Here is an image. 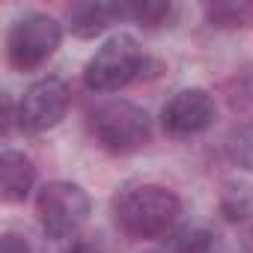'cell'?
<instances>
[{
  "instance_id": "8992f818",
  "label": "cell",
  "mask_w": 253,
  "mask_h": 253,
  "mask_svg": "<svg viewBox=\"0 0 253 253\" xmlns=\"http://www.w3.org/2000/svg\"><path fill=\"white\" fill-rule=\"evenodd\" d=\"M69 110V86L60 78L33 81L18 101V125L30 134H42L66 116Z\"/></svg>"
},
{
  "instance_id": "6da1fadb",
  "label": "cell",
  "mask_w": 253,
  "mask_h": 253,
  "mask_svg": "<svg viewBox=\"0 0 253 253\" xmlns=\"http://www.w3.org/2000/svg\"><path fill=\"white\" fill-rule=\"evenodd\" d=\"M182 214V200L161 185H134L122 188L113 197V220L116 226L140 241L161 238L173 229Z\"/></svg>"
},
{
  "instance_id": "3957f363",
  "label": "cell",
  "mask_w": 253,
  "mask_h": 253,
  "mask_svg": "<svg viewBox=\"0 0 253 253\" xmlns=\"http://www.w3.org/2000/svg\"><path fill=\"white\" fill-rule=\"evenodd\" d=\"M146 54L140 42L128 33H116L110 36L86 63L84 69V84L92 92H116L122 86H128L143 75Z\"/></svg>"
},
{
  "instance_id": "9a60e30c",
  "label": "cell",
  "mask_w": 253,
  "mask_h": 253,
  "mask_svg": "<svg viewBox=\"0 0 253 253\" xmlns=\"http://www.w3.org/2000/svg\"><path fill=\"white\" fill-rule=\"evenodd\" d=\"M0 253H33L27 238H21L18 232H6L3 238H0Z\"/></svg>"
},
{
  "instance_id": "30bf717a",
  "label": "cell",
  "mask_w": 253,
  "mask_h": 253,
  "mask_svg": "<svg viewBox=\"0 0 253 253\" xmlns=\"http://www.w3.org/2000/svg\"><path fill=\"white\" fill-rule=\"evenodd\" d=\"M206 21L217 30H238L253 24V3L250 0H214L206 3Z\"/></svg>"
},
{
  "instance_id": "9c48e42d",
  "label": "cell",
  "mask_w": 253,
  "mask_h": 253,
  "mask_svg": "<svg viewBox=\"0 0 253 253\" xmlns=\"http://www.w3.org/2000/svg\"><path fill=\"white\" fill-rule=\"evenodd\" d=\"M125 18V3H78L69 9V27L78 39H95Z\"/></svg>"
},
{
  "instance_id": "4fadbf2b",
  "label": "cell",
  "mask_w": 253,
  "mask_h": 253,
  "mask_svg": "<svg viewBox=\"0 0 253 253\" xmlns=\"http://www.w3.org/2000/svg\"><path fill=\"white\" fill-rule=\"evenodd\" d=\"M125 18L137 21L140 27H164L173 18L170 3H158V0H146V3H125Z\"/></svg>"
},
{
  "instance_id": "8fae6325",
  "label": "cell",
  "mask_w": 253,
  "mask_h": 253,
  "mask_svg": "<svg viewBox=\"0 0 253 253\" xmlns=\"http://www.w3.org/2000/svg\"><path fill=\"white\" fill-rule=\"evenodd\" d=\"M220 214L232 223L247 220L253 214V185L238 182V179L226 182L220 191Z\"/></svg>"
},
{
  "instance_id": "277c9868",
  "label": "cell",
  "mask_w": 253,
  "mask_h": 253,
  "mask_svg": "<svg viewBox=\"0 0 253 253\" xmlns=\"http://www.w3.org/2000/svg\"><path fill=\"white\" fill-rule=\"evenodd\" d=\"M60 42H63V27L54 15L27 12L6 33V57L15 69L33 72L57 54Z\"/></svg>"
},
{
  "instance_id": "7c38bea8",
  "label": "cell",
  "mask_w": 253,
  "mask_h": 253,
  "mask_svg": "<svg viewBox=\"0 0 253 253\" xmlns=\"http://www.w3.org/2000/svg\"><path fill=\"white\" fill-rule=\"evenodd\" d=\"M173 253H217V235L209 226H185L170 241Z\"/></svg>"
},
{
  "instance_id": "52a82bcc",
  "label": "cell",
  "mask_w": 253,
  "mask_h": 253,
  "mask_svg": "<svg viewBox=\"0 0 253 253\" xmlns=\"http://www.w3.org/2000/svg\"><path fill=\"white\" fill-rule=\"evenodd\" d=\"M211 122H214V101L206 89H182L161 110V125L173 137H194L206 131Z\"/></svg>"
},
{
  "instance_id": "5b68a950",
  "label": "cell",
  "mask_w": 253,
  "mask_h": 253,
  "mask_svg": "<svg viewBox=\"0 0 253 253\" xmlns=\"http://www.w3.org/2000/svg\"><path fill=\"white\" fill-rule=\"evenodd\" d=\"M36 214L51 238H72L89 217V197L75 182H48L36 197Z\"/></svg>"
},
{
  "instance_id": "7a4b0ae2",
  "label": "cell",
  "mask_w": 253,
  "mask_h": 253,
  "mask_svg": "<svg viewBox=\"0 0 253 253\" xmlns=\"http://www.w3.org/2000/svg\"><path fill=\"white\" fill-rule=\"evenodd\" d=\"M89 134L110 155H131L143 149L152 137V122L143 107L125 98L98 104L89 113Z\"/></svg>"
},
{
  "instance_id": "2e32d148",
  "label": "cell",
  "mask_w": 253,
  "mask_h": 253,
  "mask_svg": "<svg viewBox=\"0 0 253 253\" xmlns=\"http://www.w3.org/2000/svg\"><path fill=\"white\" fill-rule=\"evenodd\" d=\"M66 253H98V247L92 241H86V238H78V241H72V247Z\"/></svg>"
},
{
  "instance_id": "5bb4252c",
  "label": "cell",
  "mask_w": 253,
  "mask_h": 253,
  "mask_svg": "<svg viewBox=\"0 0 253 253\" xmlns=\"http://www.w3.org/2000/svg\"><path fill=\"white\" fill-rule=\"evenodd\" d=\"M226 152H229L232 164H238L241 170L253 173V125H241V128H235L229 134Z\"/></svg>"
},
{
  "instance_id": "ba28073f",
  "label": "cell",
  "mask_w": 253,
  "mask_h": 253,
  "mask_svg": "<svg viewBox=\"0 0 253 253\" xmlns=\"http://www.w3.org/2000/svg\"><path fill=\"white\" fill-rule=\"evenodd\" d=\"M36 182V167L24 152L6 149L0 155V191L6 203H24L27 194L33 191Z\"/></svg>"
}]
</instances>
